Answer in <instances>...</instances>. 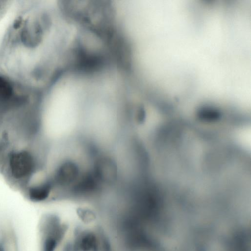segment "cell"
<instances>
[{"label": "cell", "instance_id": "obj_1", "mask_svg": "<svg viewBox=\"0 0 251 251\" xmlns=\"http://www.w3.org/2000/svg\"><path fill=\"white\" fill-rule=\"evenodd\" d=\"M67 229V226L61 224L57 216L52 214L45 216L41 224V251H54Z\"/></svg>", "mask_w": 251, "mask_h": 251}, {"label": "cell", "instance_id": "obj_2", "mask_svg": "<svg viewBox=\"0 0 251 251\" xmlns=\"http://www.w3.org/2000/svg\"><path fill=\"white\" fill-rule=\"evenodd\" d=\"M69 244L71 251H101L98 235L89 230L76 229L74 241Z\"/></svg>", "mask_w": 251, "mask_h": 251}, {"label": "cell", "instance_id": "obj_3", "mask_svg": "<svg viewBox=\"0 0 251 251\" xmlns=\"http://www.w3.org/2000/svg\"><path fill=\"white\" fill-rule=\"evenodd\" d=\"M97 234L100 239L101 251H112L109 239L100 227L97 228Z\"/></svg>", "mask_w": 251, "mask_h": 251}, {"label": "cell", "instance_id": "obj_4", "mask_svg": "<svg viewBox=\"0 0 251 251\" xmlns=\"http://www.w3.org/2000/svg\"><path fill=\"white\" fill-rule=\"evenodd\" d=\"M79 216L85 221H90L95 218L94 214L89 210L80 209L78 211Z\"/></svg>", "mask_w": 251, "mask_h": 251}, {"label": "cell", "instance_id": "obj_5", "mask_svg": "<svg viewBox=\"0 0 251 251\" xmlns=\"http://www.w3.org/2000/svg\"><path fill=\"white\" fill-rule=\"evenodd\" d=\"M8 1H0V18L4 14L8 8L9 4Z\"/></svg>", "mask_w": 251, "mask_h": 251}, {"label": "cell", "instance_id": "obj_6", "mask_svg": "<svg viewBox=\"0 0 251 251\" xmlns=\"http://www.w3.org/2000/svg\"><path fill=\"white\" fill-rule=\"evenodd\" d=\"M0 251H5L3 243L1 241H0Z\"/></svg>", "mask_w": 251, "mask_h": 251}]
</instances>
